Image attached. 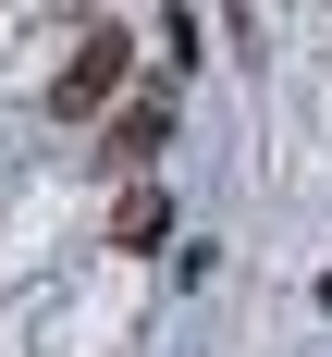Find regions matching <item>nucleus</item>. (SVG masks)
Segmentation results:
<instances>
[{
	"label": "nucleus",
	"mask_w": 332,
	"mask_h": 357,
	"mask_svg": "<svg viewBox=\"0 0 332 357\" xmlns=\"http://www.w3.org/2000/svg\"><path fill=\"white\" fill-rule=\"evenodd\" d=\"M123 74H136V37L99 13V25H86V50L49 74V123H86V111H111V99H123Z\"/></svg>",
	"instance_id": "obj_1"
},
{
	"label": "nucleus",
	"mask_w": 332,
	"mask_h": 357,
	"mask_svg": "<svg viewBox=\"0 0 332 357\" xmlns=\"http://www.w3.org/2000/svg\"><path fill=\"white\" fill-rule=\"evenodd\" d=\"M111 247H173V197H160V185H123V197H111Z\"/></svg>",
	"instance_id": "obj_3"
},
{
	"label": "nucleus",
	"mask_w": 332,
	"mask_h": 357,
	"mask_svg": "<svg viewBox=\"0 0 332 357\" xmlns=\"http://www.w3.org/2000/svg\"><path fill=\"white\" fill-rule=\"evenodd\" d=\"M160 148H173V86H148V99H123V111H111L99 160H111L123 185H148V160H160Z\"/></svg>",
	"instance_id": "obj_2"
}]
</instances>
